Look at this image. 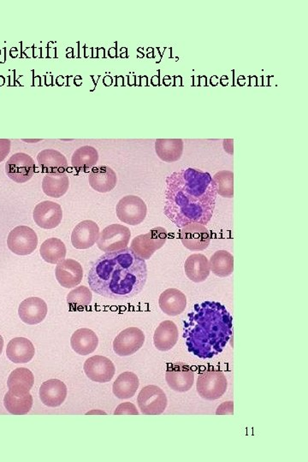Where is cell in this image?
<instances>
[{"mask_svg": "<svg viewBox=\"0 0 308 462\" xmlns=\"http://www.w3.org/2000/svg\"><path fill=\"white\" fill-rule=\"evenodd\" d=\"M166 181L164 214L176 227L210 222L217 192L209 173L189 167L171 173Z\"/></svg>", "mask_w": 308, "mask_h": 462, "instance_id": "obj_1", "label": "cell"}, {"mask_svg": "<svg viewBox=\"0 0 308 462\" xmlns=\"http://www.w3.org/2000/svg\"><path fill=\"white\" fill-rule=\"evenodd\" d=\"M147 280L146 261L130 248L105 253L95 262L87 275L92 291L117 300H129L140 294Z\"/></svg>", "mask_w": 308, "mask_h": 462, "instance_id": "obj_2", "label": "cell"}, {"mask_svg": "<svg viewBox=\"0 0 308 462\" xmlns=\"http://www.w3.org/2000/svg\"><path fill=\"white\" fill-rule=\"evenodd\" d=\"M233 319L223 305L216 302L196 304L184 322L188 350L201 359L222 353L233 334Z\"/></svg>", "mask_w": 308, "mask_h": 462, "instance_id": "obj_3", "label": "cell"}, {"mask_svg": "<svg viewBox=\"0 0 308 462\" xmlns=\"http://www.w3.org/2000/svg\"><path fill=\"white\" fill-rule=\"evenodd\" d=\"M228 381L225 374L218 369H208L198 377L196 389L201 398L215 401L225 395Z\"/></svg>", "mask_w": 308, "mask_h": 462, "instance_id": "obj_4", "label": "cell"}, {"mask_svg": "<svg viewBox=\"0 0 308 462\" xmlns=\"http://www.w3.org/2000/svg\"><path fill=\"white\" fill-rule=\"evenodd\" d=\"M168 232L166 229L155 227L147 234L134 237L130 244V248L142 260H149L157 250L166 244Z\"/></svg>", "mask_w": 308, "mask_h": 462, "instance_id": "obj_5", "label": "cell"}, {"mask_svg": "<svg viewBox=\"0 0 308 462\" xmlns=\"http://www.w3.org/2000/svg\"><path fill=\"white\" fill-rule=\"evenodd\" d=\"M132 232L127 226L113 224L101 231L97 246L101 251L111 253L128 248Z\"/></svg>", "mask_w": 308, "mask_h": 462, "instance_id": "obj_6", "label": "cell"}, {"mask_svg": "<svg viewBox=\"0 0 308 462\" xmlns=\"http://www.w3.org/2000/svg\"><path fill=\"white\" fill-rule=\"evenodd\" d=\"M116 214L121 222L137 226L144 221L147 207L144 201L136 196L122 198L116 206Z\"/></svg>", "mask_w": 308, "mask_h": 462, "instance_id": "obj_7", "label": "cell"}, {"mask_svg": "<svg viewBox=\"0 0 308 462\" xmlns=\"http://www.w3.org/2000/svg\"><path fill=\"white\" fill-rule=\"evenodd\" d=\"M7 246L16 256H27L36 251L38 246L36 232L31 227L18 226L8 236Z\"/></svg>", "mask_w": 308, "mask_h": 462, "instance_id": "obj_8", "label": "cell"}, {"mask_svg": "<svg viewBox=\"0 0 308 462\" xmlns=\"http://www.w3.org/2000/svg\"><path fill=\"white\" fill-rule=\"evenodd\" d=\"M139 409L145 415H160L166 411L168 400L166 393L157 385H147L137 397Z\"/></svg>", "mask_w": 308, "mask_h": 462, "instance_id": "obj_9", "label": "cell"}, {"mask_svg": "<svg viewBox=\"0 0 308 462\" xmlns=\"http://www.w3.org/2000/svg\"><path fill=\"white\" fill-rule=\"evenodd\" d=\"M145 342V335L137 327L122 330L113 341V350L121 357L133 355L140 350Z\"/></svg>", "mask_w": 308, "mask_h": 462, "instance_id": "obj_10", "label": "cell"}, {"mask_svg": "<svg viewBox=\"0 0 308 462\" xmlns=\"http://www.w3.org/2000/svg\"><path fill=\"white\" fill-rule=\"evenodd\" d=\"M166 380L172 391L184 393L191 391L195 384V374L184 362H176L167 368Z\"/></svg>", "mask_w": 308, "mask_h": 462, "instance_id": "obj_11", "label": "cell"}, {"mask_svg": "<svg viewBox=\"0 0 308 462\" xmlns=\"http://www.w3.org/2000/svg\"><path fill=\"white\" fill-rule=\"evenodd\" d=\"M35 172V161L23 152L12 155L6 164V175L18 184H24L31 180Z\"/></svg>", "mask_w": 308, "mask_h": 462, "instance_id": "obj_12", "label": "cell"}, {"mask_svg": "<svg viewBox=\"0 0 308 462\" xmlns=\"http://www.w3.org/2000/svg\"><path fill=\"white\" fill-rule=\"evenodd\" d=\"M181 243L191 251H203L208 248L211 232L200 224H191L181 229L179 234Z\"/></svg>", "mask_w": 308, "mask_h": 462, "instance_id": "obj_13", "label": "cell"}, {"mask_svg": "<svg viewBox=\"0 0 308 462\" xmlns=\"http://www.w3.org/2000/svg\"><path fill=\"white\" fill-rule=\"evenodd\" d=\"M87 378L96 383H108L115 375L116 368L111 359L102 355L92 356L84 363Z\"/></svg>", "mask_w": 308, "mask_h": 462, "instance_id": "obj_14", "label": "cell"}, {"mask_svg": "<svg viewBox=\"0 0 308 462\" xmlns=\"http://www.w3.org/2000/svg\"><path fill=\"white\" fill-rule=\"evenodd\" d=\"M33 217L38 226L45 229V230H51L61 224L62 207L56 202L42 201L35 207Z\"/></svg>", "mask_w": 308, "mask_h": 462, "instance_id": "obj_15", "label": "cell"}, {"mask_svg": "<svg viewBox=\"0 0 308 462\" xmlns=\"http://www.w3.org/2000/svg\"><path fill=\"white\" fill-rule=\"evenodd\" d=\"M55 275L59 285L65 289H73L83 281V266L77 261L66 258L57 264Z\"/></svg>", "mask_w": 308, "mask_h": 462, "instance_id": "obj_16", "label": "cell"}, {"mask_svg": "<svg viewBox=\"0 0 308 462\" xmlns=\"http://www.w3.org/2000/svg\"><path fill=\"white\" fill-rule=\"evenodd\" d=\"M100 227L92 220H84L74 228L71 234V243L77 249H88L99 240Z\"/></svg>", "mask_w": 308, "mask_h": 462, "instance_id": "obj_17", "label": "cell"}, {"mask_svg": "<svg viewBox=\"0 0 308 462\" xmlns=\"http://www.w3.org/2000/svg\"><path fill=\"white\" fill-rule=\"evenodd\" d=\"M48 313V307L44 300L39 298H29L21 303L18 315L23 323L28 325H39L43 322Z\"/></svg>", "mask_w": 308, "mask_h": 462, "instance_id": "obj_18", "label": "cell"}, {"mask_svg": "<svg viewBox=\"0 0 308 462\" xmlns=\"http://www.w3.org/2000/svg\"><path fill=\"white\" fill-rule=\"evenodd\" d=\"M40 399L49 408H57L64 404L68 389L64 382L59 379H49L41 384Z\"/></svg>", "mask_w": 308, "mask_h": 462, "instance_id": "obj_19", "label": "cell"}, {"mask_svg": "<svg viewBox=\"0 0 308 462\" xmlns=\"http://www.w3.org/2000/svg\"><path fill=\"white\" fill-rule=\"evenodd\" d=\"M38 164L42 172L46 174L61 175L68 169V161L60 152L54 149L41 151L37 155Z\"/></svg>", "mask_w": 308, "mask_h": 462, "instance_id": "obj_20", "label": "cell"}, {"mask_svg": "<svg viewBox=\"0 0 308 462\" xmlns=\"http://www.w3.org/2000/svg\"><path fill=\"white\" fill-rule=\"evenodd\" d=\"M159 305L166 315L175 317L183 313L186 309L187 298L181 290L171 288L160 295Z\"/></svg>", "mask_w": 308, "mask_h": 462, "instance_id": "obj_21", "label": "cell"}, {"mask_svg": "<svg viewBox=\"0 0 308 462\" xmlns=\"http://www.w3.org/2000/svg\"><path fill=\"white\" fill-rule=\"evenodd\" d=\"M91 188L99 193L111 192L116 187L117 174L107 165L92 168L88 177Z\"/></svg>", "mask_w": 308, "mask_h": 462, "instance_id": "obj_22", "label": "cell"}, {"mask_svg": "<svg viewBox=\"0 0 308 462\" xmlns=\"http://www.w3.org/2000/svg\"><path fill=\"white\" fill-rule=\"evenodd\" d=\"M36 355L35 346L28 338L16 337L8 343L7 358L16 364H26L31 362Z\"/></svg>", "mask_w": 308, "mask_h": 462, "instance_id": "obj_23", "label": "cell"}, {"mask_svg": "<svg viewBox=\"0 0 308 462\" xmlns=\"http://www.w3.org/2000/svg\"><path fill=\"white\" fill-rule=\"evenodd\" d=\"M179 328L174 322L163 321L155 330L154 343L156 349L161 352L171 350L179 341Z\"/></svg>", "mask_w": 308, "mask_h": 462, "instance_id": "obj_24", "label": "cell"}, {"mask_svg": "<svg viewBox=\"0 0 308 462\" xmlns=\"http://www.w3.org/2000/svg\"><path fill=\"white\" fill-rule=\"evenodd\" d=\"M184 271L189 280L197 283L205 282L211 273L208 258L204 254H191L185 261Z\"/></svg>", "mask_w": 308, "mask_h": 462, "instance_id": "obj_25", "label": "cell"}, {"mask_svg": "<svg viewBox=\"0 0 308 462\" xmlns=\"http://www.w3.org/2000/svg\"><path fill=\"white\" fill-rule=\"evenodd\" d=\"M99 345V337L87 328L75 330L70 338V346L75 353L86 356L94 353Z\"/></svg>", "mask_w": 308, "mask_h": 462, "instance_id": "obj_26", "label": "cell"}, {"mask_svg": "<svg viewBox=\"0 0 308 462\" xmlns=\"http://www.w3.org/2000/svg\"><path fill=\"white\" fill-rule=\"evenodd\" d=\"M35 384V377L28 368H16L7 380V387L9 392L16 396H22L31 391Z\"/></svg>", "mask_w": 308, "mask_h": 462, "instance_id": "obj_27", "label": "cell"}, {"mask_svg": "<svg viewBox=\"0 0 308 462\" xmlns=\"http://www.w3.org/2000/svg\"><path fill=\"white\" fill-rule=\"evenodd\" d=\"M140 387L138 377L132 372H122L113 384L112 392L118 399H130Z\"/></svg>", "mask_w": 308, "mask_h": 462, "instance_id": "obj_28", "label": "cell"}, {"mask_svg": "<svg viewBox=\"0 0 308 462\" xmlns=\"http://www.w3.org/2000/svg\"><path fill=\"white\" fill-rule=\"evenodd\" d=\"M155 151L159 158L164 161V162H176L183 155V140L159 139L155 142Z\"/></svg>", "mask_w": 308, "mask_h": 462, "instance_id": "obj_29", "label": "cell"}, {"mask_svg": "<svg viewBox=\"0 0 308 462\" xmlns=\"http://www.w3.org/2000/svg\"><path fill=\"white\" fill-rule=\"evenodd\" d=\"M70 187L69 177L65 174L54 175L46 174L42 181V189L46 196L52 198L64 196Z\"/></svg>", "mask_w": 308, "mask_h": 462, "instance_id": "obj_30", "label": "cell"}, {"mask_svg": "<svg viewBox=\"0 0 308 462\" xmlns=\"http://www.w3.org/2000/svg\"><path fill=\"white\" fill-rule=\"evenodd\" d=\"M210 270L218 278L229 277L234 271V257L226 250L215 252L209 261Z\"/></svg>", "mask_w": 308, "mask_h": 462, "instance_id": "obj_31", "label": "cell"}, {"mask_svg": "<svg viewBox=\"0 0 308 462\" xmlns=\"http://www.w3.org/2000/svg\"><path fill=\"white\" fill-rule=\"evenodd\" d=\"M40 253L42 258L49 264L57 265L64 261L67 253L65 245L60 239L48 238L41 244Z\"/></svg>", "mask_w": 308, "mask_h": 462, "instance_id": "obj_32", "label": "cell"}, {"mask_svg": "<svg viewBox=\"0 0 308 462\" xmlns=\"http://www.w3.org/2000/svg\"><path fill=\"white\" fill-rule=\"evenodd\" d=\"M98 160V151L95 147L83 146L74 152L71 164L77 171L87 172L88 169L94 168Z\"/></svg>", "mask_w": 308, "mask_h": 462, "instance_id": "obj_33", "label": "cell"}, {"mask_svg": "<svg viewBox=\"0 0 308 462\" xmlns=\"http://www.w3.org/2000/svg\"><path fill=\"white\" fill-rule=\"evenodd\" d=\"M33 404V397L29 393L16 396L11 392H8L4 397V406L8 412L14 415L28 414L32 409Z\"/></svg>", "mask_w": 308, "mask_h": 462, "instance_id": "obj_34", "label": "cell"}, {"mask_svg": "<svg viewBox=\"0 0 308 462\" xmlns=\"http://www.w3.org/2000/svg\"><path fill=\"white\" fill-rule=\"evenodd\" d=\"M92 292L86 286H79L67 295V304L70 311H82L92 303Z\"/></svg>", "mask_w": 308, "mask_h": 462, "instance_id": "obj_35", "label": "cell"}, {"mask_svg": "<svg viewBox=\"0 0 308 462\" xmlns=\"http://www.w3.org/2000/svg\"><path fill=\"white\" fill-rule=\"evenodd\" d=\"M217 194L223 198L234 196V174L230 171L218 172L213 177Z\"/></svg>", "mask_w": 308, "mask_h": 462, "instance_id": "obj_36", "label": "cell"}, {"mask_svg": "<svg viewBox=\"0 0 308 462\" xmlns=\"http://www.w3.org/2000/svg\"><path fill=\"white\" fill-rule=\"evenodd\" d=\"M138 410L137 406L130 402H124L120 406H117V408L114 412V415H139Z\"/></svg>", "mask_w": 308, "mask_h": 462, "instance_id": "obj_37", "label": "cell"}, {"mask_svg": "<svg viewBox=\"0 0 308 462\" xmlns=\"http://www.w3.org/2000/svg\"><path fill=\"white\" fill-rule=\"evenodd\" d=\"M11 152V141L7 139H0V163L5 160Z\"/></svg>", "mask_w": 308, "mask_h": 462, "instance_id": "obj_38", "label": "cell"}, {"mask_svg": "<svg viewBox=\"0 0 308 462\" xmlns=\"http://www.w3.org/2000/svg\"><path fill=\"white\" fill-rule=\"evenodd\" d=\"M223 409L218 408L216 414L225 415L230 414L232 415L234 414V404L232 401H227L225 404L221 405Z\"/></svg>", "mask_w": 308, "mask_h": 462, "instance_id": "obj_39", "label": "cell"}, {"mask_svg": "<svg viewBox=\"0 0 308 462\" xmlns=\"http://www.w3.org/2000/svg\"><path fill=\"white\" fill-rule=\"evenodd\" d=\"M3 350H4V338L1 336V335H0V355H2Z\"/></svg>", "mask_w": 308, "mask_h": 462, "instance_id": "obj_40", "label": "cell"}]
</instances>
